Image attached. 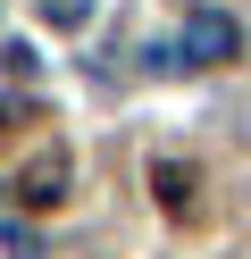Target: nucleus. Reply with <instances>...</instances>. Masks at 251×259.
Masks as SVG:
<instances>
[{
    "label": "nucleus",
    "mask_w": 251,
    "mask_h": 259,
    "mask_svg": "<svg viewBox=\"0 0 251 259\" xmlns=\"http://www.w3.org/2000/svg\"><path fill=\"white\" fill-rule=\"evenodd\" d=\"M151 184H159V201H167V209H184V201H193V176H184V167H167V159L151 167Z\"/></svg>",
    "instance_id": "nucleus-3"
},
{
    "label": "nucleus",
    "mask_w": 251,
    "mask_h": 259,
    "mask_svg": "<svg viewBox=\"0 0 251 259\" xmlns=\"http://www.w3.org/2000/svg\"><path fill=\"white\" fill-rule=\"evenodd\" d=\"M176 51H184V67H226V59L243 51V25L218 17V9H193L184 34H176Z\"/></svg>",
    "instance_id": "nucleus-1"
},
{
    "label": "nucleus",
    "mask_w": 251,
    "mask_h": 259,
    "mask_svg": "<svg viewBox=\"0 0 251 259\" xmlns=\"http://www.w3.org/2000/svg\"><path fill=\"white\" fill-rule=\"evenodd\" d=\"M42 17H50V25H67V34H76V25H92V0H42Z\"/></svg>",
    "instance_id": "nucleus-4"
},
{
    "label": "nucleus",
    "mask_w": 251,
    "mask_h": 259,
    "mask_svg": "<svg viewBox=\"0 0 251 259\" xmlns=\"http://www.w3.org/2000/svg\"><path fill=\"white\" fill-rule=\"evenodd\" d=\"M59 192H67V159L50 151V159H33V167H25V201H33V209H50Z\"/></svg>",
    "instance_id": "nucleus-2"
}]
</instances>
